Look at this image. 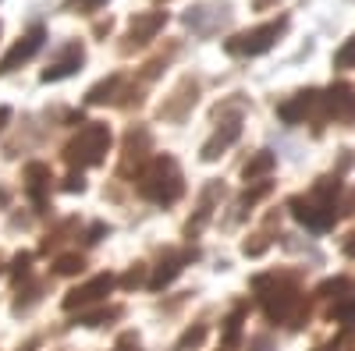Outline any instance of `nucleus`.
I'll list each match as a JSON object with an SVG mask.
<instances>
[{"mask_svg":"<svg viewBox=\"0 0 355 351\" xmlns=\"http://www.w3.org/2000/svg\"><path fill=\"white\" fill-rule=\"evenodd\" d=\"M43 39H46V28L43 25H33L28 33L4 53V61H0V75H11L15 68H21V64H28L33 57L40 53V46H43Z\"/></svg>","mask_w":355,"mask_h":351,"instance_id":"nucleus-7","label":"nucleus"},{"mask_svg":"<svg viewBox=\"0 0 355 351\" xmlns=\"http://www.w3.org/2000/svg\"><path fill=\"white\" fill-rule=\"evenodd\" d=\"M266 192H270V181H259V185H256L252 192H245V195H242V210H249V206H256V202H259V199H263Z\"/></svg>","mask_w":355,"mask_h":351,"instance_id":"nucleus-21","label":"nucleus"},{"mask_svg":"<svg viewBox=\"0 0 355 351\" xmlns=\"http://www.w3.org/2000/svg\"><path fill=\"white\" fill-rule=\"evenodd\" d=\"M64 188H68V192H82V188H85V181H82V174H71V178L64 181Z\"/></svg>","mask_w":355,"mask_h":351,"instance_id":"nucleus-27","label":"nucleus"},{"mask_svg":"<svg viewBox=\"0 0 355 351\" xmlns=\"http://www.w3.org/2000/svg\"><path fill=\"white\" fill-rule=\"evenodd\" d=\"M320 117H334V121H352L355 117V89L348 82H338L327 93H320Z\"/></svg>","mask_w":355,"mask_h":351,"instance_id":"nucleus-8","label":"nucleus"},{"mask_svg":"<svg viewBox=\"0 0 355 351\" xmlns=\"http://www.w3.org/2000/svg\"><path fill=\"white\" fill-rule=\"evenodd\" d=\"M256 291H259V302L266 309V316L277 319V323H295L299 327V319L306 312V302H302V291L291 277H256Z\"/></svg>","mask_w":355,"mask_h":351,"instance_id":"nucleus-1","label":"nucleus"},{"mask_svg":"<svg viewBox=\"0 0 355 351\" xmlns=\"http://www.w3.org/2000/svg\"><path fill=\"white\" fill-rule=\"evenodd\" d=\"M110 287H114V277H110V273H100V277H93V280H89V284L75 287L71 295L64 298V309H78V305H93V302H100L103 295H110Z\"/></svg>","mask_w":355,"mask_h":351,"instance_id":"nucleus-10","label":"nucleus"},{"mask_svg":"<svg viewBox=\"0 0 355 351\" xmlns=\"http://www.w3.org/2000/svg\"><path fill=\"white\" fill-rule=\"evenodd\" d=\"M274 163H277V160H274V153H266V150H263V153H256V156L245 163L242 178H245V181H259L263 174H270V170H274Z\"/></svg>","mask_w":355,"mask_h":351,"instance_id":"nucleus-16","label":"nucleus"},{"mask_svg":"<svg viewBox=\"0 0 355 351\" xmlns=\"http://www.w3.org/2000/svg\"><path fill=\"white\" fill-rule=\"evenodd\" d=\"M231 21V8L227 4H196L185 15V25L192 28L196 36H214Z\"/></svg>","mask_w":355,"mask_h":351,"instance_id":"nucleus-6","label":"nucleus"},{"mask_svg":"<svg viewBox=\"0 0 355 351\" xmlns=\"http://www.w3.org/2000/svg\"><path fill=\"white\" fill-rule=\"evenodd\" d=\"M345 252H348V255H355V242H348V245H345Z\"/></svg>","mask_w":355,"mask_h":351,"instance_id":"nucleus-28","label":"nucleus"},{"mask_svg":"<svg viewBox=\"0 0 355 351\" xmlns=\"http://www.w3.org/2000/svg\"><path fill=\"white\" fill-rule=\"evenodd\" d=\"M82 255H61L57 259V273H64V277H71V273H82Z\"/></svg>","mask_w":355,"mask_h":351,"instance_id":"nucleus-19","label":"nucleus"},{"mask_svg":"<svg viewBox=\"0 0 355 351\" xmlns=\"http://www.w3.org/2000/svg\"><path fill=\"white\" fill-rule=\"evenodd\" d=\"M182 262H185V255H167V259L160 262V267H157V273L150 277V287H153V291L167 287L178 273H182Z\"/></svg>","mask_w":355,"mask_h":351,"instance_id":"nucleus-15","label":"nucleus"},{"mask_svg":"<svg viewBox=\"0 0 355 351\" xmlns=\"http://www.w3.org/2000/svg\"><path fill=\"white\" fill-rule=\"evenodd\" d=\"M334 192H338V181L323 178L309 195H302V199L291 202L295 217H299L309 231H327V227L334 224Z\"/></svg>","mask_w":355,"mask_h":351,"instance_id":"nucleus-3","label":"nucleus"},{"mask_svg":"<svg viewBox=\"0 0 355 351\" xmlns=\"http://www.w3.org/2000/svg\"><path fill=\"white\" fill-rule=\"evenodd\" d=\"M239 135H242V121H239V117L224 121V125L214 132V138L202 145V160H217V156L227 150V145H234V138H239Z\"/></svg>","mask_w":355,"mask_h":351,"instance_id":"nucleus-12","label":"nucleus"},{"mask_svg":"<svg viewBox=\"0 0 355 351\" xmlns=\"http://www.w3.org/2000/svg\"><path fill=\"white\" fill-rule=\"evenodd\" d=\"M202 337H206V327H196L182 337V348H196V344H202Z\"/></svg>","mask_w":355,"mask_h":351,"instance_id":"nucleus-24","label":"nucleus"},{"mask_svg":"<svg viewBox=\"0 0 355 351\" xmlns=\"http://www.w3.org/2000/svg\"><path fill=\"white\" fill-rule=\"evenodd\" d=\"M82 64H85V46H82V43H68V46L50 61V68L43 71V82H61V78L75 75Z\"/></svg>","mask_w":355,"mask_h":351,"instance_id":"nucleus-9","label":"nucleus"},{"mask_svg":"<svg viewBox=\"0 0 355 351\" xmlns=\"http://www.w3.org/2000/svg\"><path fill=\"white\" fill-rule=\"evenodd\" d=\"M107 150H110V128L107 125H85L68 142V163L71 167H93L107 156Z\"/></svg>","mask_w":355,"mask_h":351,"instance_id":"nucleus-5","label":"nucleus"},{"mask_svg":"<svg viewBox=\"0 0 355 351\" xmlns=\"http://www.w3.org/2000/svg\"><path fill=\"white\" fill-rule=\"evenodd\" d=\"M28 262H33V255H28V252H21V255L15 259V273H28Z\"/></svg>","mask_w":355,"mask_h":351,"instance_id":"nucleus-26","label":"nucleus"},{"mask_svg":"<svg viewBox=\"0 0 355 351\" xmlns=\"http://www.w3.org/2000/svg\"><path fill=\"white\" fill-rule=\"evenodd\" d=\"M117 85H121V78H107V82H100L96 85V89H89V103H107L110 96H114V89H117Z\"/></svg>","mask_w":355,"mask_h":351,"instance_id":"nucleus-17","label":"nucleus"},{"mask_svg":"<svg viewBox=\"0 0 355 351\" xmlns=\"http://www.w3.org/2000/svg\"><path fill=\"white\" fill-rule=\"evenodd\" d=\"M281 121H288V125H302L309 114H320V93L316 89H306V93H299L295 100H288V103H281Z\"/></svg>","mask_w":355,"mask_h":351,"instance_id":"nucleus-11","label":"nucleus"},{"mask_svg":"<svg viewBox=\"0 0 355 351\" xmlns=\"http://www.w3.org/2000/svg\"><path fill=\"white\" fill-rule=\"evenodd\" d=\"M341 291H352V280H348V277H338V280H327V284H323V287H320V295H323V298H345V295H341Z\"/></svg>","mask_w":355,"mask_h":351,"instance_id":"nucleus-18","label":"nucleus"},{"mask_svg":"<svg viewBox=\"0 0 355 351\" xmlns=\"http://www.w3.org/2000/svg\"><path fill=\"white\" fill-rule=\"evenodd\" d=\"M284 33H288V18L281 15L277 21H266V25L249 28V33L231 36V39L224 43V50H227V53H234V57H259V53L270 50V46H274Z\"/></svg>","mask_w":355,"mask_h":351,"instance_id":"nucleus-4","label":"nucleus"},{"mask_svg":"<svg viewBox=\"0 0 355 351\" xmlns=\"http://www.w3.org/2000/svg\"><path fill=\"white\" fill-rule=\"evenodd\" d=\"M334 64H338V68H355V39H348V43L334 53Z\"/></svg>","mask_w":355,"mask_h":351,"instance_id":"nucleus-20","label":"nucleus"},{"mask_svg":"<svg viewBox=\"0 0 355 351\" xmlns=\"http://www.w3.org/2000/svg\"><path fill=\"white\" fill-rule=\"evenodd\" d=\"M167 25V15L164 11H146V15H139L135 21H132V28H128V39L132 43H150L157 33H160V28Z\"/></svg>","mask_w":355,"mask_h":351,"instance_id":"nucleus-13","label":"nucleus"},{"mask_svg":"<svg viewBox=\"0 0 355 351\" xmlns=\"http://www.w3.org/2000/svg\"><path fill=\"white\" fill-rule=\"evenodd\" d=\"M46 185H50V167L46 163H28L25 167V188H28V195L36 199V206H43V192H46Z\"/></svg>","mask_w":355,"mask_h":351,"instance_id":"nucleus-14","label":"nucleus"},{"mask_svg":"<svg viewBox=\"0 0 355 351\" xmlns=\"http://www.w3.org/2000/svg\"><path fill=\"white\" fill-rule=\"evenodd\" d=\"M334 319H341V323H352V319H355V298H352V302H341V305L334 309Z\"/></svg>","mask_w":355,"mask_h":351,"instance_id":"nucleus-22","label":"nucleus"},{"mask_svg":"<svg viewBox=\"0 0 355 351\" xmlns=\"http://www.w3.org/2000/svg\"><path fill=\"white\" fill-rule=\"evenodd\" d=\"M139 192H142L146 199L160 202V206H171V202H178V199H182V192H185V181H182V170H178V163H174L171 156H157L150 167L142 170Z\"/></svg>","mask_w":355,"mask_h":351,"instance_id":"nucleus-2","label":"nucleus"},{"mask_svg":"<svg viewBox=\"0 0 355 351\" xmlns=\"http://www.w3.org/2000/svg\"><path fill=\"white\" fill-rule=\"evenodd\" d=\"M239 323H242V312H234V316L227 319V341L239 337Z\"/></svg>","mask_w":355,"mask_h":351,"instance_id":"nucleus-25","label":"nucleus"},{"mask_svg":"<svg viewBox=\"0 0 355 351\" xmlns=\"http://www.w3.org/2000/svg\"><path fill=\"white\" fill-rule=\"evenodd\" d=\"M107 0H68V8L71 11H96V8H103Z\"/></svg>","mask_w":355,"mask_h":351,"instance_id":"nucleus-23","label":"nucleus"}]
</instances>
